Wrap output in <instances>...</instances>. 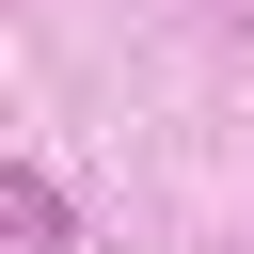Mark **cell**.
Instances as JSON below:
<instances>
[{
  "instance_id": "cell-1",
  "label": "cell",
  "mask_w": 254,
  "mask_h": 254,
  "mask_svg": "<svg viewBox=\"0 0 254 254\" xmlns=\"http://www.w3.org/2000/svg\"><path fill=\"white\" fill-rule=\"evenodd\" d=\"M0 222H16V238H64V190H48L32 159H16V175H0Z\"/></svg>"
}]
</instances>
